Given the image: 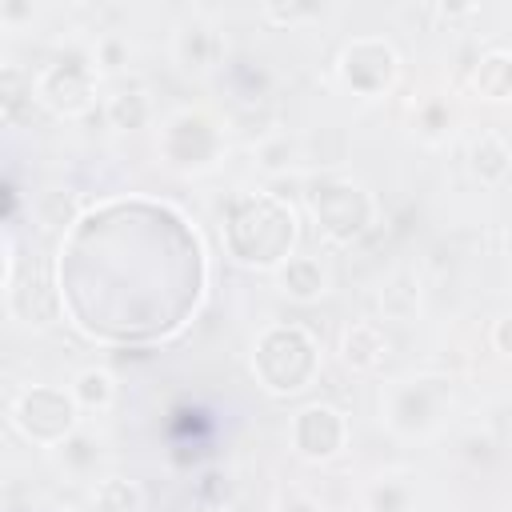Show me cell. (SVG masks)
<instances>
[{
	"label": "cell",
	"mask_w": 512,
	"mask_h": 512,
	"mask_svg": "<svg viewBox=\"0 0 512 512\" xmlns=\"http://www.w3.org/2000/svg\"><path fill=\"white\" fill-rule=\"evenodd\" d=\"M396 48L376 40V36H364V40H352L340 56V76L344 84H352L360 96H376L392 84L396 76Z\"/></svg>",
	"instance_id": "obj_3"
},
{
	"label": "cell",
	"mask_w": 512,
	"mask_h": 512,
	"mask_svg": "<svg viewBox=\"0 0 512 512\" xmlns=\"http://www.w3.org/2000/svg\"><path fill=\"white\" fill-rule=\"evenodd\" d=\"M112 396H116V380H112V372H104V368H84V372L72 380V400H76L80 408H108Z\"/></svg>",
	"instance_id": "obj_11"
},
{
	"label": "cell",
	"mask_w": 512,
	"mask_h": 512,
	"mask_svg": "<svg viewBox=\"0 0 512 512\" xmlns=\"http://www.w3.org/2000/svg\"><path fill=\"white\" fill-rule=\"evenodd\" d=\"M344 440H348V424H344V416L332 404H308L292 420V444L308 460L336 456L344 448Z\"/></svg>",
	"instance_id": "obj_4"
},
{
	"label": "cell",
	"mask_w": 512,
	"mask_h": 512,
	"mask_svg": "<svg viewBox=\"0 0 512 512\" xmlns=\"http://www.w3.org/2000/svg\"><path fill=\"white\" fill-rule=\"evenodd\" d=\"M340 352H344V364L356 368V372H372L384 364L388 356V340L380 332V324L372 320H360V324H348L344 336H340Z\"/></svg>",
	"instance_id": "obj_6"
},
{
	"label": "cell",
	"mask_w": 512,
	"mask_h": 512,
	"mask_svg": "<svg viewBox=\"0 0 512 512\" xmlns=\"http://www.w3.org/2000/svg\"><path fill=\"white\" fill-rule=\"evenodd\" d=\"M276 276H280V288L292 300H316L324 292V284H328V272H324V264L316 256H288Z\"/></svg>",
	"instance_id": "obj_8"
},
{
	"label": "cell",
	"mask_w": 512,
	"mask_h": 512,
	"mask_svg": "<svg viewBox=\"0 0 512 512\" xmlns=\"http://www.w3.org/2000/svg\"><path fill=\"white\" fill-rule=\"evenodd\" d=\"M176 56H180L184 68H208L212 56H216V36H212L208 28H200V24H192V28L180 32V40H176Z\"/></svg>",
	"instance_id": "obj_14"
},
{
	"label": "cell",
	"mask_w": 512,
	"mask_h": 512,
	"mask_svg": "<svg viewBox=\"0 0 512 512\" xmlns=\"http://www.w3.org/2000/svg\"><path fill=\"white\" fill-rule=\"evenodd\" d=\"M20 84H24L20 68L8 64V68H4V80H0V92H4V116H8V120H16V104H20L24 96H32V92H24Z\"/></svg>",
	"instance_id": "obj_16"
},
{
	"label": "cell",
	"mask_w": 512,
	"mask_h": 512,
	"mask_svg": "<svg viewBox=\"0 0 512 512\" xmlns=\"http://www.w3.org/2000/svg\"><path fill=\"white\" fill-rule=\"evenodd\" d=\"M140 508H144V492L136 480L108 476L96 484V512H140Z\"/></svg>",
	"instance_id": "obj_9"
},
{
	"label": "cell",
	"mask_w": 512,
	"mask_h": 512,
	"mask_svg": "<svg viewBox=\"0 0 512 512\" xmlns=\"http://www.w3.org/2000/svg\"><path fill=\"white\" fill-rule=\"evenodd\" d=\"M476 88H480L484 96H492V100L512 96V56H508V52L484 56L480 68H476Z\"/></svg>",
	"instance_id": "obj_13"
},
{
	"label": "cell",
	"mask_w": 512,
	"mask_h": 512,
	"mask_svg": "<svg viewBox=\"0 0 512 512\" xmlns=\"http://www.w3.org/2000/svg\"><path fill=\"white\" fill-rule=\"evenodd\" d=\"M492 344H496L504 356H512V316L496 320V328H492Z\"/></svg>",
	"instance_id": "obj_18"
},
{
	"label": "cell",
	"mask_w": 512,
	"mask_h": 512,
	"mask_svg": "<svg viewBox=\"0 0 512 512\" xmlns=\"http://www.w3.org/2000/svg\"><path fill=\"white\" fill-rule=\"evenodd\" d=\"M416 304H420V284H416L412 276H396V280L384 288V296H380V308H384V316H392V320H408V316L416 312Z\"/></svg>",
	"instance_id": "obj_15"
},
{
	"label": "cell",
	"mask_w": 512,
	"mask_h": 512,
	"mask_svg": "<svg viewBox=\"0 0 512 512\" xmlns=\"http://www.w3.org/2000/svg\"><path fill=\"white\" fill-rule=\"evenodd\" d=\"M280 512H316V508H312L308 500H284V504H280Z\"/></svg>",
	"instance_id": "obj_20"
},
{
	"label": "cell",
	"mask_w": 512,
	"mask_h": 512,
	"mask_svg": "<svg viewBox=\"0 0 512 512\" xmlns=\"http://www.w3.org/2000/svg\"><path fill=\"white\" fill-rule=\"evenodd\" d=\"M124 52H128V48H124L120 40H112V36H108V40H100V48H96V56H100V64H104V68H120Z\"/></svg>",
	"instance_id": "obj_17"
},
{
	"label": "cell",
	"mask_w": 512,
	"mask_h": 512,
	"mask_svg": "<svg viewBox=\"0 0 512 512\" xmlns=\"http://www.w3.org/2000/svg\"><path fill=\"white\" fill-rule=\"evenodd\" d=\"M264 12H268L272 20H288V24H292V20H300V16H312V8H304V4H288V8H280V4H268Z\"/></svg>",
	"instance_id": "obj_19"
},
{
	"label": "cell",
	"mask_w": 512,
	"mask_h": 512,
	"mask_svg": "<svg viewBox=\"0 0 512 512\" xmlns=\"http://www.w3.org/2000/svg\"><path fill=\"white\" fill-rule=\"evenodd\" d=\"M312 212L332 240H352L372 220V196L352 180H320L312 188Z\"/></svg>",
	"instance_id": "obj_2"
},
{
	"label": "cell",
	"mask_w": 512,
	"mask_h": 512,
	"mask_svg": "<svg viewBox=\"0 0 512 512\" xmlns=\"http://www.w3.org/2000/svg\"><path fill=\"white\" fill-rule=\"evenodd\" d=\"M36 216H40V224H44V228H52V232L72 228V224H76V216H80V200H76V192H68V188H52V192H44V196H40Z\"/></svg>",
	"instance_id": "obj_12"
},
{
	"label": "cell",
	"mask_w": 512,
	"mask_h": 512,
	"mask_svg": "<svg viewBox=\"0 0 512 512\" xmlns=\"http://www.w3.org/2000/svg\"><path fill=\"white\" fill-rule=\"evenodd\" d=\"M468 168L480 184H500L508 172H512V148L504 136L496 132H480L468 148Z\"/></svg>",
	"instance_id": "obj_7"
},
{
	"label": "cell",
	"mask_w": 512,
	"mask_h": 512,
	"mask_svg": "<svg viewBox=\"0 0 512 512\" xmlns=\"http://www.w3.org/2000/svg\"><path fill=\"white\" fill-rule=\"evenodd\" d=\"M12 424L36 444H64L76 428V400L60 388H28L12 404Z\"/></svg>",
	"instance_id": "obj_1"
},
{
	"label": "cell",
	"mask_w": 512,
	"mask_h": 512,
	"mask_svg": "<svg viewBox=\"0 0 512 512\" xmlns=\"http://www.w3.org/2000/svg\"><path fill=\"white\" fill-rule=\"evenodd\" d=\"M108 120H112V128H144L148 120H152V100L140 92V88H124V92H116L112 100H108Z\"/></svg>",
	"instance_id": "obj_10"
},
{
	"label": "cell",
	"mask_w": 512,
	"mask_h": 512,
	"mask_svg": "<svg viewBox=\"0 0 512 512\" xmlns=\"http://www.w3.org/2000/svg\"><path fill=\"white\" fill-rule=\"evenodd\" d=\"M36 96L52 108V112H84L92 104V68L84 60H56L40 84H36Z\"/></svg>",
	"instance_id": "obj_5"
}]
</instances>
